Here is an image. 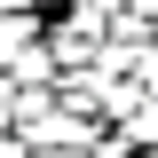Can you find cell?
<instances>
[{
    "mask_svg": "<svg viewBox=\"0 0 158 158\" xmlns=\"http://www.w3.org/2000/svg\"><path fill=\"white\" fill-rule=\"evenodd\" d=\"M0 158H40V150H32L24 135H0Z\"/></svg>",
    "mask_w": 158,
    "mask_h": 158,
    "instance_id": "1",
    "label": "cell"
},
{
    "mask_svg": "<svg viewBox=\"0 0 158 158\" xmlns=\"http://www.w3.org/2000/svg\"><path fill=\"white\" fill-rule=\"evenodd\" d=\"M135 24H158V0H135Z\"/></svg>",
    "mask_w": 158,
    "mask_h": 158,
    "instance_id": "2",
    "label": "cell"
},
{
    "mask_svg": "<svg viewBox=\"0 0 158 158\" xmlns=\"http://www.w3.org/2000/svg\"><path fill=\"white\" fill-rule=\"evenodd\" d=\"M0 16H24V0H0Z\"/></svg>",
    "mask_w": 158,
    "mask_h": 158,
    "instance_id": "3",
    "label": "cell"
}]
</instances>
